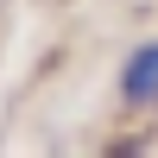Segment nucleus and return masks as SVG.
Instances as JSON below:
<instances>
[{
  "mask_svg": "<svg viewBox=\"0 0 158 158\" xmlns=\"http://www.w3.org/2000/svg\"><path fill=\"white\" fill-rule=\"evenodd\" d=\"M120 95L133 101H158V44H139L133 57H127V70H120Z\"/></svg>",
  "mask_w": 158,
  "mask_h": 158,
  "instance_id": "nucleus-1",
  "label": "nucleus"
}]
</instances>
